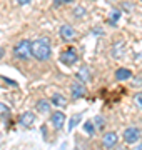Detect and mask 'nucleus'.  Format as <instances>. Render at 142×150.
Here are the masks:
<instances>
[{"label": "nucleus", "mask_w": 142, "mask_h": 150, "mask_svg": "<svg viewBox=\"0 0 142 150\" xmlns=\"http://www.w3.org/2000/svg\"><path fill=\"white\" fill-rule=\"evenodd\" d=\"M74 13H75V17H84L85 15V8L84 7H77V8H74Z\"/></svg>", "instance_id": "19"}, {"label": "nucleus", "mask_w": 142, "mask_h": 150, "mask_svg": "<svg viewBox=\"0 0 142 150\" xmlns=\"http://www.w3.org/2000/svg\"><path fill=\"white\" fill-rule=\"evenodd\" d=\"M70 93H72V98H75V100L77 98H82L85 95V85H84V82H80L77 79L70 87Z\"/></svg>", "instance_id": "5"}, {"label": "nucleus", "mask_w": 142, "mask_h": 150, "mask_svg": "<svg viewBox=\"0 0 142 150\" xmlns=\"http://www.w3.org/2000/svg\"><path fill=\"white\" fill-rule=\"evenodd\" d=\"M79 60V52H77V48L74 47H69L65 50H62V54H60V62L64 65H74Z\"/></svg>", "instance_id": "3"}, {"label": "nucleus", "mask_w": 142, "mask_h": 150, "mask_svg": "<svg viewBox=\"0 0 142 150\" xmlns=\"http://www.w3.org/2000/svg\"><path fill=\"white\" fill-rule=\"evenodd\" d=\"M77 79H79L80 82H84V83H85V82H90V79H92V75H90V69L85 67V65L80 67L79 72H77Z\"/></svg>", "instance_id": "10"}, {"label": "nucleus", "mask_w": 142, "mask_h": 150, "mask_svg": "<svg viewBox=\"0 0 142 150\" xmlns=\"http://www.w3.org/2000/svg\"><path fill=\"white\" fill-rule=\"evenodd\" d=\"M50 122H52V127L55 130H60L64 127V123H65V115H64V112H54L50 115Z\"/></svg>", "instance_id": "6"}, {"label": "nucleus", "mask_w": 142, "mask_h": 150, "mask_svg": "<svg viewBox=\"0 0 142 150\" xmlns=\"http://www.w3.org/2000/svg\"><path fill=\"white\" fill-rule=\"evenodd\" d=\"M32 57H35L40 62H45L52 57V45L49 38H37L32 42Z\"/></svg>", "instance_id": "1"}, {"label": "nucleus", "mask_w": 142, "mask_h": 150, "mask_svg": "<svg viewBox=\"0 0 142 150\" xmlns=\"http://www.w3.org/2000/svg\"><path fill=\"white\" fill-rule=\"evenodd\" d=\"M13 55L20 60H27L28 57H32V42L30 40H18L13 47Z\"/></svg>", "instance_id": "2"}, {"label": "nucleus", "mask_w": 142, "mask_h": 150, "mask_svg": "<svg viewBox=\"0 0 142 150\" xmlns=\"http://www.w3.org/2000/svg\"><path fill=\"white\" fill-rule=\"evenodd\" d=\"M59 33H60V37L64 38L65 42L74 40V38H75V35H77L75 28H72L70 25H62V27H60V30H59Z\"/></svg>", "instance_id": "7"}, {"label": "nucleus", "mask_w": 142, "mask_h": 150, "mask_svg": "<svg viewBox=\"0 0 142 150\" xmlns=\"http://www.w3.org/2000/svg\"><path fill=\"white\" fill-rule=\"evenodd\" d=\"M80 118H82V117H80V115H77V117H72V120H70V123H69V129H74V127H75V123L77 122H79V120H80Z\"/></svg>", "instance_id": "20"}, {"label": "nucleus", "mask_w": 142, "mask_h": 150, "mask_svg": "<svg viewBox=\"0 0 142 150\" xmlns=\"http://www.w3.org/2000/svg\"><path fill=\"white\" fill-rule=\"evenodd\" d=\"M94 123H95V127H97L99 130H102L104 125H105V118L102 117V115H97V117L94 118Z\"/></svg>", "instance_id": "16"}, {"label": "nucleus", "mask_w": 142, "mask_h": 150, "mask_svg": "<svg viewBox=\"0 0 142 150\" xmlns=\"http://www.w3.org/2000/svg\"><path fill=\"white\" fill-rule=\"evenodd\" d=\"M117 140H119L117 134H115V132H109V134L104 135L102 144H104V147H107V149H112V147H115V145H117Z\"/></svg>", "instance_id": "9"}, {"label": "nucleus", "mask_w": 142, "mask_h": 150, "mask_svg": "<svg viewBox=\"0 0 142 150\" xmlns=\"http://www.w3.org/2000/svg\"><path fill=\"white\" fill-rule=\"evenodd\" d=\"M95 129H97V127H95V123L90 122V120L84 123V130H85L89 135H94V134H95Z\"/></svg>", "instance_id": "15"}, {"label": "nucleus", "mask_w": 142, "mask_h": 150, "mask_svg": "<svg viewBox=\"0 0 142 150\" xmlns=\"http://www.w3.org/2000/svg\"><path fill=\"white\" fill-rule=\"evenodd\" d=\"M119 18H120V12L119 10H112L110 12V23H112V25H114Z\"/></svg>", "instance_id": "17"}, {"label": "nucleus", "mask_w": 142, "mask_h": 150, "mask_svg": "<svg viewBox=\"0 0 142 150\" xmlns=\"http://www.w3.org/2000/svg\"><path fill=\"white\" fill-rule=\"evenodd\" d=\"M37 110L40 113L50 112V102H47V100H38V102H37Z\"/></svg>", "instance_id": "14"}, {"label": "nucleus", "mask_w": 142, "mask_h": 150, "mask_svg": "<svg viewBox=\"0 0 142 150\" xmlns=\"http://www.w3.org/2000/svg\"><path fill=\"white\" fill-rule=\"evenodd\" d=\"M52 103L59 108H65L67 107V98L62 95V93H54V95H52Z\"/></svg>", "instance_id": "11"}, {"label": "nucleus", "mask_w": 142, "mask_h": 150, "mask_svg": "<svg viewBox=\"0 0 142 150\" xmlns=\"http://www.w3.org/2000/svg\"><path fill=\"white\" fill-rule=\"evenodd\" d=\"M134 102H136V105L142 110V92H141V93H137V95L134 97Z\"/></svg>", "instance_id": "18"}, {"label": "nucleus", "mask_w": 142, "mask_h": 150, "mask_svg": "<svg viewBox=\"0 0 142 150\" xmlns=\"http://www.w3.org/2000/svg\"><path fill=\"white\" fill-rule=\"evenodd\" d=\"M72 0H54V5L55 7H60V5H64V4H70Z\"/></svg>", "instance_id": "21"}, {"label": "nucleus", "mask_w": 142, "mask_h": 150, "mask_svg": "<svg viewBox=\"0 0 142 150\" xmlns=\"http://www.w3.org/2000/svg\"><path fill=\"white\" fill-rule=\"evenodd\" d=\"M137 150H142V144H141V145H137Z\"/></svg>", "instance_id": "24"}, {"label": "nucleus", "mask_w": 142, "mask_h": 150, "mask_svg": "<svg viewBox=\"0 0 142 150\" xmlns=\"http://www.w3.org/2000/svg\"><path fill=\"white\" fill-rule=\"evenodd\" d=\"M122 54H124V42L114 43V47H112V57L114 59H120Z\"/></svg>", "instance_id": "13"}, {"label": "nucleus", "mask_w": 142, "mask_h": 150, "mask_svg": "<svg viewBox=\"0 0 142 150\" xmlns=\"http://www.w3.org/2000/svg\"><path fill=\"white\" fill-rule=\"evenodd\" d=\"M18 123L22 125L23 129H30V127H33V123H35V115H33L32 112L22 113L20 118H18Z\"/></svg>", "instance_id": "8"}, {"label": "nucleus", "mask_w": 142, "mask_h": 150, "mask_svg": "<svg viewBox=\"0 0 142 150\" xmlns=\"http://www.w3.org/2000/svg\"><path fill=\"white\" fill-rule=\"evenodd\" d=\"M131 77H132V72L129 69H124V67H122V69H117V72H115V79H117L119 82L129 80Z\"/></svg>", "instance_id": "12"}, {"label": "nucleus", "mask_w": 142, "mask_h": 150, "mask_svg": "<svg viewBox=\"0 0 142 150\" xmlns=\"http://www.w3.org/2000/svg\"><path fill=\"white\" fill-rule=\"evenodd\" d=\"M2 57H4V48L0 47V59H2Z\"/></svg>", "instance_id": "23"}, {"label": "nucleus", "mask_w": 142, "mask_h": 150, "mask_svg": "<svg viewBox=\"0 0 142 150\" xmlns=\"http://www.w3.org/2000/svg\"><path fill=\"white\" fill-rule=\"evenodd\" d=\"M17 2H18L20 5H27V4H30V2H32V0H17Z\"/></svg>", "instance_id": "22"}, {"label": "nucleus", "mask_w": 142, "mask_h": 150, "mask_svg": "<svg viewBox=\"0 0 142 150\" xmlns=\"http://www.w3.org/2000/svg\"><path fill=\"white\" fill-rule=\"evenodd\" d=\"M141 139V130L137 129V127H129V129L124 130V140H126V144H136L137 140Z\"/></svg>", "instance_id": "4"}]
</instances>
